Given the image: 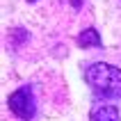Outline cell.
Masks as SVG:
<instances>
[{"mask_svg":"<svg viewBox=\"0 0 121 121\" xmlns=\"http://www.w3.org/2000/svg\"><path fill=\"white\" fill-rule=\"evenodd\" d=\"M89 121H121L119 108L117 105H110V103H98L89 112Z\"/></svg>","mask_w":121,"mask_h":121,"instance_id":"3957f363","label":"cell"},{"mask_svg":"<svg viewBox=\"0 0 121 121\" xmlns=\"http://www.w3.org/2000/svg\"><path fill=\"white\" fill-rule=\"evenodd\" d=\"M27 2H37V0H27Z\"/></svg>","mask_w":121,"mask_h":121,"instance_id":"52a82bcc","label":"cell"},{"mask_svg":"<svg viewBox=\"0 0 121 121\" xmlns=\"http://www.w3.org/2000/svg\"><path fill=\"white\" fill-rule=\"evenodd\" d=\"M27 37H30V34H27L25 27H14L12 34H9V41H12V46H23L27 41Z\"/></svg>","mask_w":121,"mask_h":121,"instance_id":"5b68a950","label":"cell"},{"mask_svg":"<svg viewBox=\"0 0 121 121\" xmlns=\"http://www.w3.org/2000/svg\"><path fill=\"white\" fill-rule=\"evenodd\" d=\"M71 7H73V9H80V7H82V0H71Z\"/></svg>","mask_w":121,"mask_h":121,"instance_id":"8992f818","label":"cell"},{"mask_svg":"<svg viewBox=\"0 0 121 121\" xmlns=\"http://www.w3.org/2000/svg\"><path fill=\"white\" fill-rule=\"evenodd\" d=\"M78 46L80 48H101L103 41H101V34H98V30L96 27H87V30H82L80 34H78Z\"/></svg>","mask_w":121,"mask_h":121,"instance_id":"277c9868","label":"cell"},{"mask_svg":"<svg viewBox=\"0 0 121 121\" xmlns=\"http://www.w3.org/2000/svg\"><path fill=\"white\" fill-rule=\"evenodd\" d=\"M85 82L103 98H121V69L108 62H94L85 69Z\"/></svg>","mask_w":121,"mask_h":121,"instance_id":"6da1fadb","label":"cell"},{"mask_svg":"<svg viewBox=\"0 0 121 121\" xmlns=\"http://www.w3.org/2000/svg\"><path fill=\"white\" fill-rule=\"evenodd\" d=\"M7 103H9V110L21 121H32L37 117V101H34V94H32L30 85H21L16 91H12Z\"/></svg>","mask_w":121,"mask_h":121,"instance_id":"7a4b0ae2","label":"cell"}]
</instances>
